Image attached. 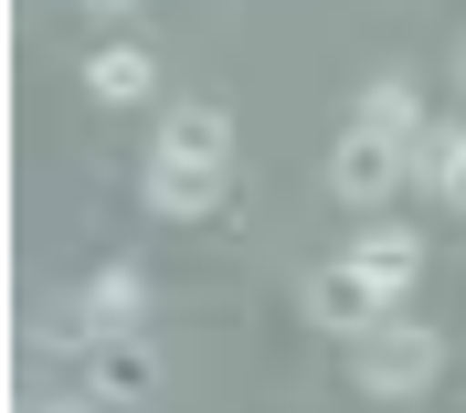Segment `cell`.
I'll return each mask as SVG.
<instances>
[{
  "label": "cell",
  "instance_id": "12",
  "mask_svg": "<svg viewBox=\"0 0 466 413\" xmlns=\"http://www.w3.org/2000/svg\"><path fill=\"white\" fill-rule=\"evenodd\" d=\"M86 11H138V0H86Z\"/></svg>",
  "mask_w": 466,
  "mask_h": 413
},
{
  "label": "cell",
  "instance_id": "9",
  "mask_svg": "<svg viewBox=\"0 0 466 413\" xmlns=\"http://www.w3.org/2000/svg\"><path fill=\"white\" fill-rule=\"evenodd\" d=\"M138 266H106V276H96V287H86V318H96V339H106V328H127V318H138Z\"/></svg>",
  "mask_w": 466,
  "mask_h": 413
},
{
  "label": "cell",
  "instance_id": "13",
  "mask_svg": "<svg viewBox=\"0 0 466 413\" xmlns=\"http://www.w3.org/2000/svg\"><path fill=\"white\" fill-rule=\"evenodd\" d=\"M43 413H96V403H43Z\"/></svg>",
  "mask_w": 466,
  "mask_h": 413
},
{
  "label": "cell",
  "instance_id": "11",
  "mask_svg": "<svg viewBox=\"0 0 466 413\" xmlns=\"http://www.w3.org/2000/svg\"><path fill=\"white\" fill-rule=\"evenodd\" d=\"M445 202H466V138H456V170H445Z\"/></svg>",
  "mask_w": 466,
  "mask_h": 413
},
{
  "label": "cell",
  "instance_id": "7",
  "mask_svg": "<svg viewBox=\"0 0 466 413\" xmlns=\"http://www.w3.org/2000/svg\"><path fill=\"white\" fill-rule=\"evenodd\" d=\"M86 86L106 96V106H148V96H159V64H148L138 43H106V54L86 64Z\"/></svg>",
  "mask_w": 466,
  "mask_h": 413
},
{
  "label": "cell",
  "instance_id": "10",
  "mask_svg": "<svg viewBox=\"0 0 466 413\" xmlns=\"http://www.w3.org/2000/svg\"><path fill=\"white\" fill-rule=\"evenodd\" d=\"M360 127H381V138H424V117H413V86H403V75H381V86L360 96Z\"/></svg>",
  "mask_w": 466,
  "mask_h": 413
},
{
  "label": "cell",
  "instance_id": "3",
  "mask_svg": "<svg viewBox=\"0 0 466 413\" xmlns=\"http://www.w3.org/2000/svg\"><path fill=\"white\" fill-rule=\"evenodd\" d=\"M308 318H319V328H339V339H360L371 318H392V287H381L371 266H350V255H339V266H319V276H308Z\"/></svg>",
  "mask_w": 466,
  "mask_h": 413
},
{
  "label": "cell",
  "instance_id": "4",
  "mask_svg": "<svg viewBox=\"0 0 466 413\" xmlns=\"http://www.w3.org/2000/svg\"><path fill=\"white\" fill-rule=\"evenodd\" d=\"M223 180L233 170H202V159H170V148H159V159H148V202L170 212V223H202V212H223Z\"/></svg>",
  "mask_w": 466,
  "mask_h": 413
},
{
  "label": "cell",
  "instance_id": "1",
  "mask_svg": "<svg viewBox=\"0 0 466 413\" xmlns=\"http://www.w3.org/2000/svg\"><path fill=\"white\" fill-rule=\"evenodd\" d=\"M445 371V350H435V328H403V318H371L360 339H350V382L360 392H381V403H403V392H424Z\"/></svg>",
  "mask_w": 466,
  "mask_h": 413
},
{
  "label": "cell",
  "instance_id": "5",
  "mask_svg": "<svg viewBox=\"0 0 466 413\" xmlns=\"http://www.w3.org/2000/svg\"><path fill=\"white\" fill-rule=\"evenodd\" d=\"M86 360H96V392H106V403H148V392H159V350H148L138 328H106Z\"/></svg>",
  "mask_w": 466,
  "mask_h": 413
},
{
  "label": "cell",
  "instance_id": "8",
  "mask_svg": "<svg viewBox=\"0 0 466 413\" xmlns=\"http://www.w3.org/2000/svg\"><path fill=\"white\" fill-rule=\"evenodd\" d=\"M350 266H371V276H381V287L403 297V287H413V266H424V244H413V234H403V223H392V234H371V244H350Z\"/></svg>",
  "mask_w": 466,
  "mask_h": 413
},
{
  "label": "cell",
  "instance_id": "6",
  "mask_svg": "<svg viewBox=\"0 0 466 413\" xmlns=\"http://www.w3.org/2000/svg\"><path fill=\"white\" fill-rule=\"evenodd\" d=\"M159 148H170V159H202V170H233V117L223 106H170Z\"/></svg>",
  "mask_w": 466,
  "mask_h": 413
},
{
  "label": "cell",
  "instance_id": "2",
  "mask_svg": "<svg viewBox=\"0 0 466 413\" xmlns=\"http://www.w3.org/2000/svg\"><path fill=\"white\" fill-rule=\"evenodd\" d=\"M329 180H339V202H392V191H403L413 180V138H381V127H360L350 117V138H339V159H329Z\"/></svg>",
  "mask_w": 466,
  "mask_h": 413
}]
</instances>
